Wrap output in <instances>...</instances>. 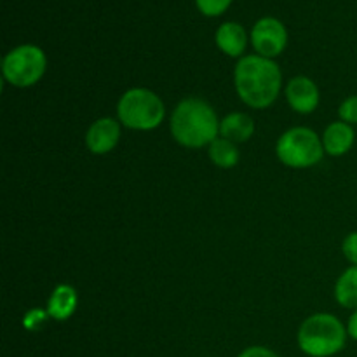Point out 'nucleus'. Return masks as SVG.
Here are the masks:
<instances>
[{"instance_id":"nucleus-1","label":"nucleus","mask_w":357,"mask_h":357,"mask_svg":"<svg viewBox=\"0 0 357 357\" xmlns=\"http://www.w3.org/2000/svg\"><path fill=\"white\" fill-rule=\"evenodd\" d=\"M234 82L241 100L251 108H267L278 100L282 75L279 66L264 56H244L234 70Z\"/></svg>"},{"instance_id":"nucleus-2","label":"nucleus","mask_w":357,"mask_h":357,"mask_svg":"<svg viewBox=\"0 0 357 357\" xmlns=\"http://www.w3.org/2000/svg\"><path fill=\"white\" fill-rule=\"evenodd\" d=\"M171 132L180 145L201 149L218 138L220 121L211 105L199 98H187L173 110Z\"/></svg>"},{"instance_id":"nucleus-3","label":"nucleus","mask_w":357,"mask_h":357,"mask_svg":"<svg viewBox=\"0 0 357 357\" xmlns=\"http://www.w3.org/2000/svg\"><path fill=\"white\" fill-rule=\"evenodd\" d=\"M347 328L331 314H314L298 330V345L310 357L338 354L347 342Z\"/></svg>"},{"instance_id":"nucleus-4","label":"nucleus","mask_w":357,"mask_h":357,"mask_svg":"<svg viewBox=\"0 0 357 357\" xmlns=\"http://www.w3.org/2000/svg\"><path fill=\"white\" fill-rule=\"evenodd\" d=\"M117 114L122 124L136 131H150L162 124L166 108L162 100L153 91L135 87L122 94L117 105Z\"/></svg>"},{"instance_id":"nucleus-5","label":"nucleus","mask_w":357,"mask_h":357,"mask_svg":"<svg viewBox=\"0 0 357 357\" xmlns=\"http://www.w3.org/2000/svg\"><path fill=\"white\" fill-rule=\"evenodd\" d=\"M279 160L284 166L303 169L312 167L323 159V139L309 128H293L279 138L275 146Z\"/></svg>"},{"instance_id":"nucleus-6","label":"nucleus","mask_w":357,"mask_h":357,"mask_svg":"<svg viewBox=\"0 0 357 357\" xmlns=\"http://www.w3.org/2000/svg\"><path fill=\"white\" fill-rule=\"evenodd\" d=\"M47 66L44 51L37 45H20L2 61L3 79L16 87H30L42 79Z\"/></svg>"},{"instance_id":"nucleus-7","label":"nucleus","mask_w":357,"mask_h":357,"mask_svg":"<svg viewBox=\"0 0 357 357\" xmlns=\"http://www.w3.org/2000/svg\"><path fill=\"white\" fill-rule=\"evenodd\" d=\"M251 42L257 49L258 56L264 58H275L284 51L288 44V31L284 24L275 17H261L257 21L251 31Z\"/></svg>"},{"instance_id":"nucleus-8","label":"nucleus","mask_w":357,"mask_h":357,"mask_svg":"<svg viewBox=\"0 0 357 357\" xmlns=\"http://www.w3.org/2000/svg\"><path fill=\"white\" fill-rule=\"evenodd\" d=\"M319 89L309 77H295L286 87V100L289 107L298 114H312L319 105Z\"/></svg>"},{"instance_id":"nucleus-9","label":"nucleus","mask_w":357,"mask_h":357,"mask_svg":"<svg viewBox=\"0 0 357 357\" xmlns=\"http://www.w3.org/2000/svg\"><path fill=\"white\" fill-rule=\"evenodd\" d=\"M119 139H121V124L108 117L93 122L86 135L87 149L96 155H103L114 150Z\"/></svg>"},{"instance_id":"nucleus-10","label":"nucleus","mask_w":357,"mask_h":357,"mask_svg":"<svg viewBox=\"0 0 357 357\" xmlns=\"http://www.w3.org/2000/svg\"><path fill=\"white\" fill-rule=\"evenodd\" d=\"M356 139V132L351 124L344 121L333 122L326 128L323 135V146L324 152L331 157L345 155L352 149Z\"/></svg>"},{"instance_id":"nucleus-11","label":"nucleus","mask_w":357,"mask_h":357,"mask_svg":"<svg viewBox=\"0 0 357 357\" xmlns=\"http://www.w3.org/2000/svg\"><path fill=\"white\" fill-rule=\"evenodd\" d=\"M79 303L77 291L68 284L56 286L54 291L51 293L47 302V314L49 317L56 321H66L73 316Z\"/></svg>"},{"instance_id":"nucleus-12","label":"nucleus","mask_w":357,"mask_h":357,"mask_svg":"<svg viewBox=\"0 0 357 357\" xmlns=\"http://www.w3.org/2000/svg\"><path fill=\"white\" fill-rule=\"evenodd\" d=\"M248 44V35L246 30L241 26L239 23H223L222 26L216 30V45L220 47V51H223L225 54L232 56V58H239L243 56L244 49Z\"/></svg>"},{"instance_id":"nucleus-13","label":"nucleus","mask_w":357,"mask_h":357,"mask_svg":"<svg viewBox=\"0 0 357 357\" xmlns=\"http://www.w3.org/2000/svg\"><path fill=\"white\" fill-rule=\"evenodd\" d=\"M255 122L253 119L243 112H234L229 114L220 122V135L222 138L230 139L234 143H243L253 136Z\"/></svg>"},{"instance_id":"nucleus-14","label":"nucleus","mask_w":357,"mask_h":357,"mask_svg":"<svg viewBox=\"0 0 357 357\" xmlns=\"http://www.w3.org/2000/svg\"><path fill=\"white\" fill-rule=\"evenodd\" d=\"M335 298L345 309L357 310V265L349 267L335 284Z\"/></svg>"},{"instance_id":"nucleus-15","label":"nucleus","mask_w":357,"mask_h":357,"mask_svg":"<svg viewBox=\"0 0 357 357\" xmlns=\"http://www.w3.org/2000/svg\"><path fill=\"white\" fill-rule=\"evenodd\" d=\"M209 159L215 166L223 167V169H230L239 160V150H237L236 143L225 138H216L215 142L209 145Z\"/></svg>"},{"instance_id":"nucleus-16","label":"nucleus","mask_w":357,"mask_h":357,"mask_svg":"<svg viewBox=\"0 0 357 357\" xmlns=\"http://www.w3.org/2000/svg\"><path fill=\"white\" fill-rule=\"evenodd\" d=\"M230 2L232 0H195L199 10L206 16H220L222 13H225Z\"/></svg>"},{"instance_id":"nucleus-17","label":"nucleus","mask_w":357,"mask_h":357,"mask_svg":"<svg viewBox=\"0 0 357 357\" xmlns=\"http://www.w3.org/2000/svg\"><path fill=\"white\" fill-rule=\"evenodd\" d=\"M338 115L347 124H357V96H349L338 108Z\"/></svg>"},{"instance_id":"nucleus-18","label":"nucleus","mask_w":357,"mask_h":357,"mask_svg":"<svg viewBox=\"0 0 357 357\" xmlns=\"http://www.w3.org/2000/svg\"><path fill=\"white\" fill-rule=\"evenodd\" d=\"M342 251H344V257L352 265H357V232H351L345 237L344 244H342Z\"/></svg>"},{"instance_id":"nucleus-19","label":"nucleus","mask_w":357,"mask_h":357,"mask_svg":"<svg viewBox=\"0 0 357 357\" xmlns=\"http://www.w3.org/2000/svg\"><path fill=\"white\" fill-rule=\"evenodd\" d=\"M47 316V312H42V310L38 309L31 310V312H28L26 317H24V326H26L28 330H37V326H40Z\"/></svg>"},{"instance_id":"nucleus-20","label":"nucleus","mask_w":357,"mask_h":357,"mask_svg":"<svg viewBox=\"0 0 357 357\" xmlns=\"http://www.w3.org/2000/svg\"><path fill=\"white\" fill-rule=\"evenodd\" d=\"M239 357H279L274 351L265 347H250L244 352H241Z\"/></svg>"},{"instance_id":"nucleus-21","label":"nucleus","mask_w":357,"mask_h":357,"mask_svg":"<svg viewBox=\"0 0 357 357\" xmlns=\"http://www.w3.org/2000/svg\"><path fill=\"white\" fill-rule=\"evenodd\" d=\"M347 333H349V337L357 340V310H354V314H352L351 319H349Z\"/></svg>"}]
</instances>
